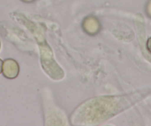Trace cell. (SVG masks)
Here are the masks:
<instances>
[{
    "label": "cell",
    "instance_id": "6da1fadb",
    "mask_svg": "<svg viewBox=\"0 0 151 126\" xmlns=\"http://www.w3.org/2000/svg\"><path fill=\"white\" fill-rule=\"evenodd\" d=\"M19 66L14 59H6L3 61L2 74L8 79H14L19 76Z\"/></svg>",
    "mask_w": 151,
    "mask_h": 126
},
{
    "label": "cell",
    "instance_id": "7a4b0ae2",
    "mask_svg": "<svg viewBox=\"0 0 151 126\" xmlns=\"http://www.w3.org/2000/svg\"><path fill=\"white\" fill-rule=\"evenodd\" d=\"M84 30L91 35H95L99 32L100 29V24L98 20L95 17H90L85 19L83 22Z\"/></svg>",
    "mask_w": 151,
    "mask_h": 126
},
{
    "label": "cell",
    "instance_id": "3957f363",
    "mask_svg": "<svg viewBox=\"0 0 151 126\" xmlns=\"http://www.w3.org/2000/svg\"><path fill=\"white\" fill-rule=\"evenodd\" d=\"M146 48L147 50L150 53H151V37H150L147 40V41Z\"/></svg>",
    "mask_w": 151,
    "mask_h": 126
},
{
    "label": "cell",
    "instance_id": "277c9868",
    "mask_svg": "<svg viewBox=\"0 0 151 126\" xmlns=\"http://www.w3.org/2000/svg\"><path fill=\"white\" fill-rule=\"evenodd\" d=\"M2 66H3V61L0 59V74L2 73Z\"/></svg>",
    "mask_w": 151,
    "mask_h": 126
},
{
    "label": "cell",
    "instance_id": "5b68a950",
    "mask_svg": "<svg viewBox=\"0 0 151 126\" xmlns=\"http://www.w3.org/2000/svg\"><path fill=\"white\" fill-rule=\"evenodd\" d=\"M22 2H25V3H31V2H33L35 0H21Z\"/></svg>",
    "mask_w": 151,
    "mask_h": 126
},
{
    "label": "cell",
    "instance_id": "8992f818",
    "mask_svg": "<svg viewBox=\"0 0 151 126\" xmlns=\"http://www.w3.org/2000/svg\"><path fill=\"white\" fill-rule=\"evenodd\" d=\"M0 48H1V42H0Z\"/></svg>",
    "mask_w": 151,
    "mask_h": 126
}]
</instances>
